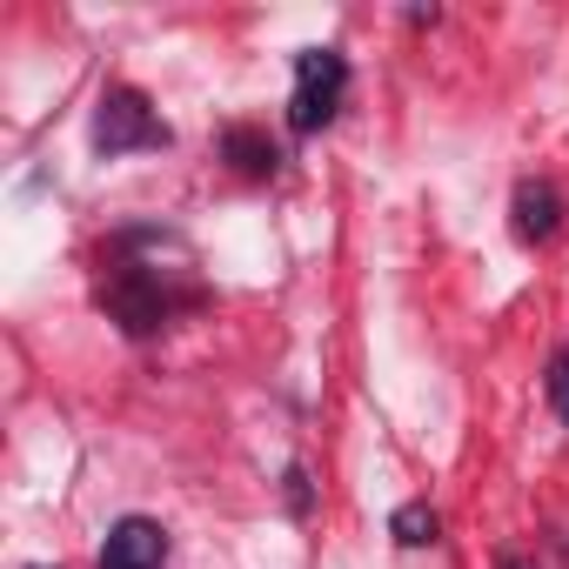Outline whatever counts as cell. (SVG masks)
I'll return each instance as SVG.
<instances>
[{"label":"cell","instance_id":"ba28073f","mask_svg":"<svg viewBox=\"0 0 569 569\" xmlns=\"http://www.w3.org/2000/svg\"><path fill=\"white\" fill-rule=\"evenodd\" d=\"M542 396H549V409H556L562 429H569V342L549 356V369H542Z\"/></svg>","mask_w":569,"mask_h":569},{"label":"cell","instance_id":"8992f818","mask_svg":"<svg viewBox=\"0 0 569 569\" xmlns=\"http://www.w3.org/2000/svg\"><path fill=\"white\" fill-rule=\"evenodd\" d=\"M214 154H221L234 174H248V181H268V174H281V161H289L274 134H261V128H248V121H228L221 141H214Z\"/></svg>","mask_w":569,"mask_h":569},{"label":"cell","instance_id":"277c9868","mask_svg":"<svg viewBox=\"0 0 569 569\" xmlns=\"http://www.w3.org/2000/svg\"><path fill=\"white\" fill-rule=\"evenodd\" d=\"M562 214H569V201H562L556 181H542V174L516 181V194H509V228H516L522 248H549V241L562 234Z\"/></svg>","mask_w":569,"mask_h":569},{"label":"cell","instance_id":"3957f363","mask_svg":"<svg viewBox=\"0 0 569 569\" xmlns=\"http://www.w3.org/2000/svg\"><path fill=\"white\" fill-rule=\"evenodd\" d=\"M148 148H174V128L154 114V101L141 88H108L101 108H94V154L101 161H121V154H148Z\"/></svg>","mask_w":569,"mask_h":569},{"label":"cell","instance_id":"6da1fadb","mask_svg":"<svg viewBox=\"0 0 569 569\" xmlns=\"http://www.w3.org/2000/svg\"><path fill=\"white\" fill-rule=\"evenodd\" d=\"M188 241L168 228H121L108 241V281H101V309L121 336H154L168 329L181 309L201 302V289L188 281V268H168L161 254H181Z\"/></svg>","mask_w":569,"mask_h":569},{"label":"cell","instance_id":"7a4b0ae2","mask_svg":"<svg viewBox=\"0 0 569 569\" xmlns=\"http://www.w3.org/2000/svg\"><path fill=\"white\" fill-rule=\"evenodd\" d=\"M349 101V54L342 48H302L296 88H289V134H322Z\"/></svg>","mask_w":569,"mask_h":569},{"label":"cell","instance_id":"52a82bcc","mask_svg":"<svg viewBox=\"0 0 569 569\" xmlns=\"http://www.w3.org/2000/svg\"><path fill=\"white\" fill-rule=\"evenodd\" d=\"M389 536H396L402 549H429V542L442 536V516H436V502H402V509L389 516Z\"/></svg>","mask_w":569,"mask_h":569},{"label":"cell","instance_id":"9c48e42d","mask_svg":"<svg viewBox=\"0 0 569 569\" xmlns=\"http://www.w3.org/2000/svg\"><path fill=\"white\" fill-rule=\"evenodd\" d=\"M281 496H289L296 516H309V469H302V462H289V489H281Z\"/></svg>","mask_w":569,"mask_h":569},{"label":"cell","instance_id":"5b68a950","mask_svg":"<svg viewBox=\"0 0 569 569\" xmlns=\"http://www.w3.org/2000/svg\"><path fill=\"white\" fill-rule=\"evenodd\" d=\"M168 562V529L154 516H121L101 536V569H161Z\"/></svg>","mask_w":569,"mask_h":569},{"label":"cell","instance_id":"30bf717a","mask_svg":"<svg viewBox=\"0 0 569 569\" xmlns=\"http://www.w3.org/2000/svg\"><path fill=\"white\" fill-rule=\"evenodd\" d=\"M496 569H536V562H529L522 549H502V556H496Z\"/></svg>","mask_w":569,"mask_h":569}]
</instances>
